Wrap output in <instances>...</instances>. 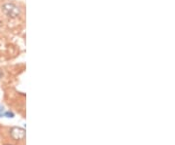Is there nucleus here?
<instances>
[{"label": "nucleus", "mask_w": 175, "mask_h": 145, "mask_svg": "<svg viewBox=\"0 0 175 145\" xmlns=\"http://www.w3.org/2000/svg\"><path fill=\"white\" fill-rule=\"evenodd\" d=\"M0 11L2 15L9 20H17L22 16V8L15 2H4L0 6Z\"/></svg>", "instance_id": "obj_1"}, {"label": "nucleus", "mask_w": 175, "mask_h": 145, "mask_svg": "<svg viewBox=\"0 0 175 145\" xmlns=\"http://www.w3.org/2000/svg\"><path fill=\"white\" fill-rule=\"evenodd\" d=\"M10 134L14 140H23L25 138V130L20 127H13L10 129Z\"/></svg>", "instance_id": "obj_2"}, {"label": "nucleus", "mask_w": 175, "mask_h": 145, "mask_svg": "<svg viewBox=\"0 0 175 145\" xmlns=\"http://www.w3.org/2000/svg\"><path fill=\"white\" fill-rule=\"evenodd\" d=\"M4 116H6V117H8V118H13L15 115H14V113L11 112V111H7V112L4 113Z\"/></svg>", "instance_id": "obj_3"}, {"label": "nucleus", "mask_w": 175, "mask_h": 145, "mask_svg": "<svg viewBox=\"0 0 175 145\" xmlns=\"http://www.w3.org/2000/svg\"><path fill=\"white\" fill-rule=\"evenodd\" d=\"M4 113H5V109H4V106L0 104V118L3 117Z\"/></svg>", "instance_id": "obj_4"}]
</instances>
